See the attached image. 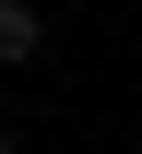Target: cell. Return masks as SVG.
Wrapping results in <instances>:
<instances>
[{"label": "cell", "instance_id": "7a4b0ae2", "mask_svg": "<svg viewBox=\"0 0 142 154\" xmlns=\"http://www.w3.org/2000/svg\"><path fill=\"white\" fill-rule=\"evenodd\" d=\"M0 154H12V142H0Z\"/></svg>", "mask_w": 142, "mask_h": 154}, {"label": "cell", "instance_id": "6da1fadb", "mask_svg": "<svg viewBox=\"0 0 142 154\" xmlns=\"http://www.w3.org/2000/svg\"><path fill=\"white\" fill-rule=\"evenodd\" d=\"M47 48V24H36V0H0V59H36Z\"/></svg>", "mask_w": 142, "mask_h": 154}]
</instances>
